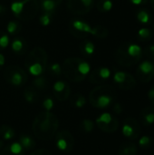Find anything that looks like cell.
I'll return each instance as SVG.
<instances>
[{
    "instance_id": "cell-1",
    "label": "cell",
    "mask_w": 154,
    "mask_h": 155,
    "mask_svg": "<svg viewBox=\"0 0 154 155\" xmlns=\"http://www.w3.org/2000/svg\"><path fill=\"white\" fill-rule=\"evenodd\" d=\"M59 128V120L52 112H41L34 120L32 130L35 137L42 141H49L54 137Z\"/></svg>"
},
{
    "instance_id": "cell-2",
    "label": "cell",
    "mask_w": 154,
    "mask_h": 155,
    "mask_svg": "<svg viewBox=\"0 0 154 155\" xmlns=\"http://www.w3.org/2000/svg\"><path fill=\"white\" fill-rule=\"evenodd\" d=\"M64 76L73 83H80L85 80L91 72L90 64L80 57L66 58L62 64Z\"/></svg>"
},
{
    "instance_id": "cell-3",
    "label": "cell",
    "mask_w": 154,
    "mask_h": 155,
    "mask_svg": "<svg viewBox=\"0 0 154 155\" xmlns=\"http://www.w3.org/2000/svg\"><path fill=\"white\" fill-rule=\"evenodd\" d=\"M143 54V50L141 45L132 42H124L115 51L114 57L121 66L132 67L141 62Z\"/></svg>"
},
{
    "instance_id": "cell-4",
    "label": "cell",
    "mask_w": 154,
    "mask_h": 155,
    "mask_svg": "<svg viewBox=\"0 0 154 155\" xmlns=\"http://www.w3.org/2000/svg\"><path fill=\"white\" fill-rule=\"evenodd\" d=\"M116 98V89L110 84H100L94 87L89 94V103L96 109L108 108L115 103Z\"/></svg>"
},
{
    "instance_id": "cell-5",
    "label": "cell",
    "mask_w": 154,
    "mask_h": 155,
    "mask_svg": "<svg viewBox=\"0 0 154 155\" xmlns=\"http://www.w3.org/2000/svg\"><path fill=\"white\" fill-rule=\"evenodd\" d=\"M13 15L20 21H30L36 17L40 6L38 0H13L10 5Z\"/></svg>"
},
{
    "instance_id": "cell-6",
    "label": "cell",
    "mask_w": 154,
    "mask_h": 155,
    "mask_svg": "<svg viewBox=\"0 0 154 155\" xmlns=\"http://www.w3.org/2000/svg\"><path fill=\"white\" fill-rule=\"evenodd\" d=\"M5 80L12 86L20 87L23 86L28 79L26 72L17 65H10L4 71Z\"/></svg>"
},
{
    "instance_id": "cell-7",
    "label": "cell",
    "mask_w": 154,
    "mask_h": 155,
    "mask_svg": "<svg viewBox=\"0 0 154 155\" xmlns=\"http://www.w3.org/2000/svg\"><path fill=\"white\" fill-rule=\"evenodd\" d=\"M55 146L56 148L64 153H69L74 150V137L72 133L68 130L57 131L54 135Z\"/></svg>"
},
{
    "instance_id": "cell-8",
    "label": "cell",
    "mask_w": 154,
    "mask_h": 155,
    "mask_svg": "<svg viewBox=\"0 0 154 155\" xmlns=\"http://www.w3.org/2000/svg\"><path fill=\"white\" fill-rule=\"evenodd\" d=\"M95 124L101 131L107 134H113L118 130L120 123L114 115L109 113H103L96 118Z\"/></svg>"
},
{
    "instance_id": "cell-9",
    "label": "cell",
    "mask_w": 154,
    "mask_h": 155,
    "mask_svg": "<svg viewBox=\"0 0 154 155\" xmlns=\"http://www.w3.org/2000/svg\"><path fill=\"white\" fill-rule=\"evenodd\" d=\"M122 133L130 141L137 140L142 134V124L133 117H128L123 121Z\"/></svg>"
},
{
    "instance_id": "cell-10",
    "label": "cell",
    "mask_w": 154,
    "mask_h": 155,
    "mask_svg": "<svg viewBox=\"0 0 154 155\" xmlns=\"http://www.w3.org/2000/svg\"><path fill=\"white\" fill-rule=\"evenodd\" d=\"M68 27L71 35L80 39H85L88 35H92L93 32V26L81 19H72Z\"/></svg>"
},
{
    "instance_id": "cell-11",
    "label": "cell",
    "mask_w": 154,
    "mask_h": 155,
    "mask_svg": "<svg viewBox=\"0 0 154 155\" xmlns=\"http://www.w3.org/2000/svg\"><path fill=\"white\" fill-rule=\"evenodd\" d=\"M95 0H67L66 5L68 10L74 15H85L94 6Z\"/></svg>"
},
{
    "instance_id": "cell-12",
    "label": "cell",
    "mask_w": 154,
    "mask_h": 155,
    "mask_svg": "<svg viewBox=\"0 0 154 155\" xmlns=\"http://www.w3.org/2000/svg\"><path fill=\"white\" fill-rule=\"evenodd\" d=\"M32 64H40L45 68L48 65V54L46 51L42 47H34L33 48L30 53L27 54L26 58L24 61L25 67Z\"/></svg>"
},
{
    "instance_id": "cell-13",
    "label": "cell",
    "mask_w": 154,
    "mask_h": 155,
    "mask_svg": "<svg viewBox=\"0 0 154 155\" xmlns=\"http://www.w3.org/2000/svg\"><path fill=\"white\" fill-rule=\"evenodd\" d=\"M113 82L122 90H132L133 89L137 83L135 77L124 71H117L113 74Z\"/></svg>"
},
{
    "instance_id": "cell-14",
    "label": "cell",
    "mask_w": 154,
    "mask_h": 155,
    "mask_svg": "<svg viewBox=\"0 0 154 155\" xmlns=\"http://www.w3.org/2000/svg\"><path fill=\"white\" fill-rule=\"evenodd\" d=\"M136 77L144 84L151 82L154 78V61L147 59L141 62L136 69Z\"/></svg>"
},
{
    "instance_id": "cell-15",
    "label": "cell",
    "mask_w": 154,
    "mask_h": 155,
    "mask_svg": "<svg viewBox=\"0 0 154 155\" xmlns=\"http://www.w3.org/2000/svg\"><path fill=\"white\" fill-rule=\"evenodd\" d=\"M112 75V72L108 67L101 66L91 71L88 74V80L93 84H103L107 82Z\"/></svg>"
},
{
    "instance_id": "cell-16",
    "label": "cell",
    "mask_w": 154,
    "mask_h": 155,
    "mask_svg": "<svg viewBox=\"0 0 154 155\" xmlns=\"http://www.w3.org/2000/svg\"><path fill=\"white\" fill-rule=\"evenodd\" d=\"M53 94L58 101L64 102L71 96V87L66 82L58 80L53 84Z\"/></svg>"
},
{
    "instance_id": "cell-17",
    "label": "cell",
    "mask_w": 154,
    "mask_h": 155,
    "mask_svg": "<svg viewBox=\"0 0 154 155\" xmlns=\"http://www.w3.org/2000/svg\"><path fill=\"white\" fill-rule=\"evenodd\" d=\"M140 118V122L141 124L145 126L148 127L152 124H154V106L153 105H149L144 107L139 115Z\"/></svg>"
},
{
    "instance_id": "cell-18",
    "label": "cell",
    "mask_w": 154,
    "mask_h": 155,
    "mask_svg": "<svg viewBox=\"0 0 154 155\" xmlns=\"http://www.w3.org/2000/svg\"><path fill=\"white\" fill-rule=\"evenodd\" d=\"M25 151L19 142H12L2 148L0 155H25Z\"/></svg>"
},
{
    "instance_id": "cell-19",
    "label": "cell",
    "mask_w": 154,
    "mask_h": 155,
    "mask_svg": "<svg viewBox=\"0 0 154 155\" xmlns=\"http://www.w3.org/2000/svg\"><path fill=\"white\" fill-rule=\"evenodd\" d=\"M27 48H28V44L25 41V39L22 37H15L11 43V49L15 54L21 55L25 54Z\"/></svg>"
},
{
    "instance_id": "cell-20",
    "label": "cell",
    "mask_w": 154,
    "mask_h": 155,
    "mask_svg": "<svg viewBox=\"0 0 154 155\" xmlns=\"http://www.w3.org/2000/svg\"><path fill=\"white\" fill-rule=\"evenodd\" d=\"M39 6L43 13L54 14L63 0H38Z\"/></svg>"
},
{
    "instance_id": "cell-21",
    "label": "cell",
    "mask_w": 154,
    "mask_h": 155,
    "mask_svg": "<svg viewBox=\"0 0 154 155\" xmlns=\"http://www.w3.org/2000/svg\"><path fill=\"white\" fill-rule=\"evenodd\" d=\"M138 147L133 142H124L123 143L118 151V155H137Z\"/></svg>"
},
{
    "instance_id": "cell-22",
    "label": "cell",
    "mask_w": 154,
    "mask_h": 155,
    "mask_svg": "<svg viewBox=\"0 0 154 155\" xmlns=\"http://www.w3.org/2000/svg\"><path fill=\"white\" fill-rule=\"evenodd\" d=\"M18 142L20 143V144L22 145V147L24 148V150L25 152L27 151H34V149L36 146V143L34 141V139L26 134H21L18 138Z\"/></svg>"
},
{
    "instance_id": "cell-23",
    "label": "cell",
    "mask_w": 154,
    "mask_h": 155,
    "mask_svg": "<svg viewBox=\"0 0 154 155\" xmlns=\"http://www.w3.org/2000/svg\"><path fill=\"white\" fill-rule=\"evenodd\" d=\"M79 49L82 53V54L84 57H90L92 56L95 52V45L94 44L88 39H84L79 45Z\"/></svg>"
},
{
    "instance_id": "cell-24",
    "label": "cell",
    "mask_w": 154,
    "mask_h": 155,
    "mask_svg": "<svg viewBox=\"0 0 154 155\" xmlns=\"http://www.w3.org/2000/svg\"><path fill=\"white\" fill-rule=\"evenodd\" d=\"M24 98L25 100L31 104H34L38 102L39 100V94H38V91L35 90L32 85L28 86L26 88H25L24 93H23Z\"/></svg>"
},
{
    "instance_id": "cell-25",
    "label": "cell",
    "mask_w": 154,
    "mask_h": 155,
    "mask_svg": "<svg viewBox=\"0 0 154 155\" xmlns=\"http://www.w3.org/2000/svg\"><path fill=\"white\" fill-rule=\"evenodd\" d=\"M136 19L143 25H150L152 21V15L148 9L140 8L136 12Z\"/></svg>"
},
{
    "instance_id": "cell-26",
    "label": "cell",
    "mask_w": 154,
    "mask_h": 155,
    "mask_svg": "<svg viewBox=\"0 0 154 155\" xmlns=\"http://www.w3.org/2000/svg\"><path fill=\"white\" fill-rule=\"evenodd\" d=\"M16 134L15 129L8 124L0 125V136L4 141H12L15 137Z\"/></svg>"
},
{
    "instance_id": "cell-27",
    "label": "cell",
    "mask_w": 154,
    "mask_h": 155,
    "mask_svg": "<svg viewBox=\"0 0 154 155\" xmlns=\"http://www.w3.org/2000/svg\"><path fill=\"white\" fill-rule=\"evenodd\" d=\"M32 86L38 92H42L48 89L49 83L44 75H40L34 78V80L32 81Z\"/></svg>"
},
{
    "instance_id": "cell-28",
    "label": "cell",
    "mask_w": 154,
    "mask_h": 155,
    "mask_svg": "<svg viewBox=\"0 0 154 155\" xmlns=\"http://www.w3.org/2000/svg\"><path fill=\"white\" fill-rule=\"evenodd\" d=\"M22 30V25L18 20H11L6 25V32L9 35H17Z\"/></svg>"
},
{
    "instance_id": "cell-29",
    "label": "cell",
    "mask_w": 154,
    "mask_h": 155,
    "mask_svg": "<svg viewBox=\"0 0 154 155\" xmlns=\"http://www.w3.org/2000/svg\"><path fill=\"white\" fill-rule=\"evenodd\" d=\"M153 32L149 27H142L137 32V37L141 42H148L152 39Z\"/></svg>"
},
{
    "instance_id": "cell-30",
    "label": "cell",
    "mask_w": 154,
    "mask_h": 155,
    "mask_svg": "<svg viewBox=\"0 0 154 155\" xmlns=\"http://www.w3.org/2000/svg\"><path fill=\"white\" fill-rule=\"evenodd\" d=\"M87 103V100L85 98V96L82 94H74L72 97H71V104L75 107V108H83L85 106Z\"/></svg>"
},
{
    "instance_id": "cell-31",
    "label": "cell",
    "mask_w": 154,
    "mask_h": 155,
    "mask_svg": "<svg viewBox=\"0 0 154 155\" xmlns=\"http://www.w3.org/2000/svg\"><path fill=\"white\" fill-rule=\"evenodd\" d=\"M109 35V31L105 26L103 25H94L93 26V32H92V35H93L96 38L99 39H104L108 36Z\"/></svg>"
},
{
    "instance_id": "cell-32",
    "label": "cell",
    "mask_w": 154,
    "mask_h": 155,
    "mask_svg": "<svg viewBox=\"0 0 154 155\" xmlns=\"http://www.w3.org/2000/svg\"><path fill=\"white\" fill-rule=\"evenodd\" d=\"M113 3L112 0H97L96 9L100 13H107L113 9Z\"/></svg>"
},
{
    "instance_id": "cell-33",
    "label": "cell",
    "mask_w": 154,
    "mask_h": 155,
    "mask_svg": "<svg viewBox=\"0 0 154 155\" xmlns=\"http://www.w3.org/2000/svg\"><path fill=\"white\" fill-rule=\"evenodd\" d=\"M93 129H94V123L89 118H85L82 120V122L80 123V130L85 134L91 133Z\"/></svg>"
},
{
    "instance_id": "cell-34",
    "label": "cell",
    "mask_w": 154,
    "mask_h": 155,
    "mask_svg": "<svg viewBox=\"0 0 154 155\" xmlns=\"http://www.w3.org/2000/svg\"><path fill=\"white\" fill-rule=\"evenodd\" d=\"M49 71V73L55 77L60 76L63 74V70H62V65L59 63H52L49 65H47L46 67Z\"/></svg>"
},
{
    "instance_id": "cell-35",
    "label": "cell",
    "mask_w": 154,
    "mask_h": 155,
    "mask_svg": "<svg viewBox=\"0 0 154 155\" xmlns=\"http://www.w3.org/2000/svg\"><path fill=\"white\" fill-rule=\"evenodd\" d=\"M153 144V139L151 136L144 135L139 140V146L143 149V150H148L150 149Z\"/></svg>"
},
{
    "instance_id": "cell-36",
    "label": "cell",
    "mask_w": 154,
    "mask_h": 155,
    "mask_svg": "<svg viewBox=\"0 0 154 155\" xmlns=\"http://www.w3.org/2000/svg\"><path fill=\"white\" fill-rule=\"evenodd\" d=\"M10 44L9 35L4 31H0V52L5 49Z\"/></svg>"
},
{
    "instance_id": "cell-37",
    "label": "cell",
    "mask_w": 154,
    "mask_h": 155,
    "mask_svg": "<svg viewBox=\"0 0 154 155\" xmlns=\"http://www.w3.org/2000/svg\"><path fill=\"white\" fill-rule=\"evenodd\" d=\"M54 14H50V13H43L39 16V23L43 26H48L53 19V15Z\"/></svg>"
},
{
    "instance_id": "cell-38",
    "label": "cell",
    "mask_w": 154,
    "mask_h": 155,
    "mask_svg": "<svg viewBox=\"0 0 154 155\" xmlns=\"http://www.w3.org/2000/svg\"><path fill=\"white\" fill-rule=\"evenodd\" d=\"M42 107L46 112H51L54 107V101L52 97H46L42 102Z\"/></svg>"
},
{
    "instance_id": "cell-39",
    "label": "cell",
    "mask_w": 154,
    "mask_h": 155,
    "mask_svg": "<svg viewBox=\"0 0 154 155\" xmlns=\"http://www.w3.org/2000/svg\"><path fill=\"white\" fill-rule=\"evenodd\" d=\"M143 54H145V56L149 59L154 61V45H148L144 50H143Z\"/></svg>"
},
{
    "instance_id": "cell-40",
    "label": "cell",
    "mask_w": 154,
    "mask_h": 155,
    "mask_svg": "<svg viewBox=\"0 0 154 155\" xmlns=\"http://www.w3.org/2000/svg\"><path fill=\"white\" fill-rule=\"evenodd\" d=\"M29 155H52V153L46 149H38L33 151Z\"/></svg>"
},
{
    "instance_id": "cell-41",
    "label": "cell",
    "mask_w": 154,
    "mask_h": 155,
    "mask_svg": "<svg viewBox=\"0 0 154 155\" xmlns=\"http://www.w3.org/2000/svg\"><path fill=\"white\" fill-rule=\"evenodd\" d=\"M113 105V112H114L115 114H122V112H123V106H122L121 104L115 102Z\"/></svg>"
},
{
    "instance_id": "cell-42",
    "label": "cell",
    "mask_w": 154,
    "mask_h": 155,
    "mask_svg": "<svg viewBox=\"0 0 154 155\" xmlns=\"http://www.w3.org/2000/svg\"><path fill=\"white\" fill-rule=\"evenodd\" d=\"M147 96H148V99L149 101L151 102V104L154 105V85H152L150 90L148 91V94H147Z\"/></svg>"
},
{
    "instance_id": "cell-43",
    "label": "cell",
    "mask_w": 154,
    "mask_h": 155,
    "mask_svg": "<svg viewBox=\"0 0 154 155\" xmlns=\"http://www.w3.org/2000/svg\"><path fill=\"white\" fill-rule=\"evenodd\" d=\"M133 5H143L145 4H147L149 2V0H129Z\"/></svg>"
},
{
    "instance_id": "cell-44",
    "label": "cell",
    "mask_w": 154,
    "mask_h": 155,
    "mask_svg": "<svg viewBox=\"0 0 154 155\" xmlns=\"http://www.w3.org/2000/svg\"><path fill=\"white\" fill-rule=\"evenodd\" d=\"M5 56H4V54H1V52H0V70H1V68L5 65Z\"/></svg>"
},
{
    "instance_id": "cell-45",
    "label": "cell",
    "mask_w": 154,
    "mask_h": 155,
    "mask_svg": "<svg viewBox=\"0 0 154 155\" xmlns=\"http://www.w3.org/2000/svg\"><path fill=\"white\" fill-rule=\"evenodd\" d=\"M6 12V7L3 5H0V15H4Z\"/></svg>"
},
{
    "instance_id": "cell-46",
    "label": "cell",
    "mask_w": 154,
    "mask_h": 155,
    "mask_svg": "<svg viewBox=\"0 0 154 155\" xmlns=\"http://www.w3.org/2000/svg\"><path fill=\"white\" fill-rule=\"evenodd\" d=\"M149 1H150V4H151L152 8L153 9V11H154V0H149Z\"/></svg>"
},
{
    "instance_id": "cell-47",
    "label": "cell",
    "mask_w": 154,
    "mask_h": 155,
    "mask_svg": "<svg viewBox=\"0 0 154 155\" xmlns=\"http://www.w3.org/2000/svg\"><path fill=\"white\" fill-rule=\"evenodd\" d=\"M4 147V143H3V141H1L0 140V151L2 150V148Z\"/></svg>"
}]
</instances>
